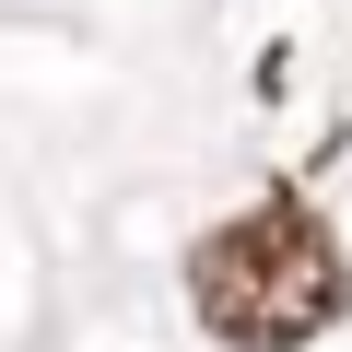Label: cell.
I'll return each instance as SVG.
<instances>
[{
	"mask_svg": "<svg viewBox=\"0 0 352 352\" xmlns=\"http://www.w3.org/2000/svg\"><path fill=\"white\" fill-rule=\"evenodd\" d=\"M188 305L223 352H305L352 317V258L294 188H270L258 212H235L188 247Z\"/></svg>",
	"mask_w": 352,
	"mask_h": 352,
	"instance_id": "cell-1",
	"label": "cell"
}]
</instances>
